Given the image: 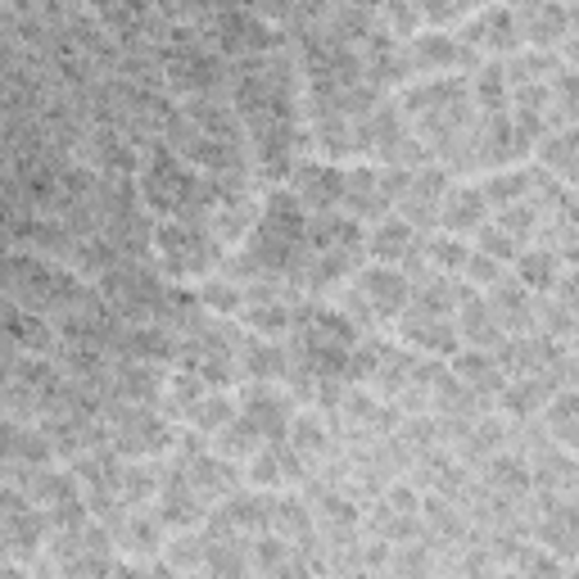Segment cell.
Wrapping results in <instances>:
<instances>
[{
	"label": "cell",
	"mask_w": 579,
	"mask_h": 579,
	"mask_svg": "<svg viewBox=\"0 0 579 579\" xmlns=\"http://www.w3.org/2000/svg\"><path fill=\"white\" fill-rule=\"evenodd\" d=\"M457 41L471 46V50L516 55V46H521V19H516V10H507V5L471 10V19L457 27Z\"/></svg>",
	"instance_id": "5"
},
{
	"label": "cell",
	"mask_w": 579,
	"mask_h": 579,
	"mask_svg": "<svg viewBox=\"0 0 579 579\" xmlns=\"http://www.w3.org/2000/svg\"><path fill=\"white\" fill-rule=\"evenodd\" d=\"M484 218H490V200H484L480 186H453L444 195V204H439V227L448 236H462L467 240L471 231L484 227Z\"/></svg>",
	"instance_id": "16"
},
{
	"label": "cell",
	"mask_w": 579,
	"mask_h": 579,
	"mask_svg": "<svg viewBox=\"0 0 579 579\" xmlns=\"http://www.w3.org/2000/svg\"><path fill=\"white\" fill-rule=\"evenodd\" d=\"M218 511L236 526V534H254V530L267 534V526H272V494H263V490H240Z\"/></svg>",
	"instance_id": "26"
},
{
	"label": "cell",
	"mask_w": 579,
	"mask_h": 579,
	"mask_svg": "<svg viewBox=\"0 0 579 579\" xmlns=\"http://www.w3.org/2000/svg\"><path fill=\"white\" fill-rule=\"evenodd\" d=\"M349 317L362 322H399L412 309V281L403 267H362L358 277L349 281Z\"/></svg>",
	"instance_id": "2"
},
{
	"label": "cell",
	"mask_w": 579,
	"mask_h": 579,
	"mask_svg": "<svg viewBox=\"0 0 579 579\" xmlns=\"http://www.w3.org/2000/svg\"><path fill=\"white\" fill-rule=\"evenodd\" d=\"M250 484L254 490H290V484H299L303 475H309V462L290 448V439H277V444H263V453H254L250 462Z\"/></svg>",
	"instance_id": "9"
},
{
	"label": "cell",
	"mask_w": 579,
	"mask_h": 579,
	"mask_svg": "<svg viewBox=\"0 0 579 579\" xmlns=\"http://www.w3.org/2000/svg\"><path fill=\"white\" fill-rule=\"evenodd\" d=\"M362 245H367V231L353 218H340V213H322V218L309 222V254H340V258H362Z\"/></svg>",
	"instance_id": "11"
},
{
	"label": "cell",
	"mask_w": 579,
	"mask_h": 579,
	"mask_svg": "<svg viewBox=\"0 0 579 579\" xmlns=\"http://www.w3.org/2000/svg\"><path fill=\"white\" fill-rule=\"evenodd\" d=\"M240 362H245V376L250 381L277 385L290 372V349H281L277 340H258V335H245V345H240Z\"/></svg>",
	"instance_id": "23"
},
{
	"label": "cell",
	"mask_w": 579,
	"mask_h": 579,
	"mask_svg": "<svg viewBox=\"0 0 579 579\" xmlns=\"http://www.w3.org/2000/svg\"><path fill=\"white\" fill-rule=\"evenodd\" d=\"M164 562H168L177 575H195V570H204V566H208V534H200V530H181V534H172L168 547H164Z\"/></svg>",
	"instance_id": "41"
},
{
	"label": "cell",
	"mask_w": 579,
	"mask_h": 579,
	"mask_svg": "<svg viewBox=\"0 0 579 579\" xmlns=\"http://www.w3.org/2000/svg\"><path fill=\"white\" fill-rule=\"evenodd\" d=\"M164 372L155 367V362H113V399L118 403H132V408H149L155 399H164Z\"/></svg>",
	"instance_id": "14"
},
{
	"label": "cell",
	"mask_w": 579,
	"mask_h": 579,
	"mask_svg": "<svg viewBox=\"0 0 579 579\" xmlns=\"http://www.w3.org/2000/svg\"><path fill=\"white\" fill-rule=\"evenodd\" d=\"M484 480H490L494 494H507V503H521V498L534 490V471H530L526 457H516V453L490 457V467H484Z\"/></svg>",
	"instance_id": "25"
},
{
	"label": "cell",
	"mask_w": 579,
	"mask_h": 579,
	"mask_svg": "<svg viewBox=\"0 0 579 579\" xmlns=\"http://www.w3.org/2000/svg\"><path fill=\"white\" fill-rule=\"evenodd\" d=\"M539 164L547 177L566 181L575 191L579 186V128H566V132H547L539 141Z\"/></svg>",
	"instance_id": "21"
},
{
	"label": "cell",
	"mask_w": 579,
	"mask_h": 579,
	"mask_svg": "<svg viewBox=\"0 0 579 579\" xmlns=\"http://www.w3.org/2000/svg\"><path fill=\"white\" fill-rule=\"evenodd\" d=\"M566 579H579V566H575V570H566Z\"/></svg>",
	"instance_id": "59"
},
{
	"label": "cell",
	"mask_w": 579,
	"mask_h": 579,
	"mask_svg": "<svg viewBox=\"0 0 579 579\" xmlns=\"http://www.w3.org/2000/svg\"><path fill=\"white\" fill-rule=\"evenodd\" d=\"M294 557V543H286L281 534H258V539H250V566H254V575L263 579V575H272V570H281L286 562Z\"/></svg>",
	"instance_id": "43"
},
{
	"label": "cell",
	"mask_w": 579,
	"mask_h": 579,
	"mask_svg": "<svg viewBox=\"0 0 579 579\" xmlns=\"http://www.w3.org/2000/svg\"><path fill=\"white\" fill-rule=\"evenodd\" d=\"M240 417L258 425V435L267 444H277L290 435V421H294V394L277 389V385H263V381H245L240 385Z\"/></svg>",
	"instance_id": "4"
},
{
	"label": "cell",
	"mask_w": 579,
	"mask_h": 579,
	"mask_svg": "<svg viewBox=\"0 0 579 579\" xmlns=\"http://www.w3.org/2000/svg\"><path fill=\"white\" fill-rule=\"evenodd\" d=\"M376 579H403V575H394V570H389V575H376Z\"/></svg>",
	"instance_id": "58"
},
{
	"label": "cell",
	"mask_w": 579,
	"mask_h": 579,
	"mask_svg": "<svg viewBox=\"0 0 579 579\" xmlns=\"http://www.w3.org/2000/svg\"><path fill=\"white\" fill-rule=\"evenodd\" d=\"M200 303H204V313H218V317H236V313H245L250 309V294H245V286L240 281H231V277H208L204 286H200Z\"/></svg>",
	"instance_id": "37"
},
{
	"label": "cell",
	"mask_w": 579,
	"mask_h": 579,
	"mask_svg": "<svg viewBox=\"0 0 579 579\" xmlns=\"http://www.w3.org/2000/svg\"><path fill=\"white\" fill-rule=\"evenodd\" d=\"M403 439L412 444V448H431V444H439V421L435 417H412V421H403Z\"/></svg>",
	"instance_id": "51"
},
{
	"label": "cell",
	"mask_w": 579,
	"mask_h": 579,
	"mask_svg": "<svg viewBox=\"0 0 579 579\" xmlns=\"http://www.w3.org/2000/svg\"><path fill=\"white\" fill-rule=\"evenodd\" d=\"M539 521H534V539L539 547L557 557H579V503H562L557 494H539Z\"/></svg>",
	"instance_id": "8"
},
{
	"label": "cell",
	"mask_w": 579,
	"mask_h": 579,
	"mask_svg": "<svg viewBox=\"0 0 579 579\" xmlns=\"http://www.w3.org/2000/svg\"><path fill=\"white\" fill-rule=\"evenodd\" d=\"M507 448V421L503 417H480L475 425H471V435H467V453H475V457H498Z\"/></svg>",
	"instance_id": "46"
},
{
	"label": "cell",
	"mask_w": 579,
	"mask_h": 579,
	"mask_svg": "<svg viewBox=\"0 0 579 579\" xmlns=\"http://www.w3.org/2000/svg\"><path fill=\"white\" fill-rule=\"evenodd\" d=\"M204 394H208V381L200 376V372H186V367H181V372H172L168 376V389H164V412H181V417H191L195 412V403L204 399Z\"/></svg>",
	"instance_id": "42"
},
{
	"label": "cell",
	"mask_w": 579,
	"mask_h": 579,
	"mask_svg": "<svg viewBox=\"0 0 579 579\" xmlns=\"http://www.w3.org/2000/svg\"><path fill=\"white\" fill-rule=\"evenodd\" d=\"M462 579H511L507 570H494V566H484V570H471V575H462Z\"/></svg>",
	"instance_id": "56"
},
{
	"label": "cell",
	"mask_w": 579,
	"mask_h": 579,
	"mask_svg": "<svg viewBox=\"0 0 579 579\" xmlns=\"http://www.w3.org/2000/svg\"><path fill=\"white\" fill-rule=\"evenodd\" d=\"M245 326L258 340H281L286 330H294V309L286 299H267V303H250L245 309Z\"/></svg>",
	"instance_id": "38"
},
{
	"label": "cell",
	"mask_w": 579,
	"mask_h": 579,
	"mask_svg": "<svg viewBox=\"0 0 579 579\" xmlns=\"http://www.w3.org/2000/svg\"><path fill=\"white\" fill-rule=\"evenodd\" d=\"M543 218V213L534 208V200H521V204H507V208H498V227L516 240V245H530V240L539 236V222Z\"/></svg>",
	"instance_id": "44"
},
{
	"label": "cell",
	"mask_w": 579,
	"mask_h": 579,
	"mask_svg": "<svg viewBox=\"0 0 579 579\" xmlns=\"http://www.w3.org/2000/svg\"><path fill=\"white\" fill-rule=\"evenodd\" d=\"M534 490L539 494H575L579 490V457L575 453H566L562 444L553 448V444H543L539 448V457H534Z\"/></svg>",
	"instance_id": "18"
},
{
	"label": "cell",
	"mask_w": 579,
	"mask_h": 579,
	"mask_svg": "<svg viewBox=\"0 0 579 579\" xmlns=\"http://www.w3.org/2000/svg\"><path fill=\"white\" fill-rule=\"evenodd\" d=\"M263 435H258V425L254 421H245V417H236L227 431L213 439V453L218 457H227V462H254V453H263Z\"/></svg>",
	"instance_id": "36"
},
{
	"label": "cell",
	"mask_w": 579,
	"mask_h": 579,
	"mask_svg": "<svg viewBox=\"0 0 579 579\" xmlns=\"http://www.w3.org/2000/svg\"><path fill=\"white\" fill-rule=\"evenodd\" d=\"M490 309H494V317H498V326L507 335H530V326H534V303H530V290L521 281H507L503 277L490 290Z\"/></svg>",
	"instance_id": "20"
},
{
	"label": "cell",
	"mask_w": 579,
	"mask_h": 579,
	"mask_svg": "<svg viewBox=\"0 0 579 579\" xmlns=\"http://www.w3.org/2000/svg\"><path fill=\"white\" fill-rule=\"evenodd\" d=\"M557 299L566 303L570 313L579 309V272H566V277H562V286H557Z\"/></svg>",
	"instance_id": "53"
},
{
	"label": "cell",
	"mask_w": 579,
	"mask_h": 579,
	"mask_svg": "<svg viewBox=\"0 0 579 579\" xmlns=\"http://www.w3.org/2000/svg\"><path fill=\"white\" fill-rule=\"evenodd\" d=\"M462 281H467L471 290H494V286L503 281V263L490 258V254H480V250H471V263H467V272H462Z\"/></svg>",
	"instance_id": "50"
},
{
	"label": "cell",
	"mask_w": 579,
	"mask_h": 579,
	"mask_svg": "<svg viewBox=\"0 0 579 579\" xmlns=\"http://www.w3.org/2000/svg\"><path fill=\"white\" fill-rule=\"evenodd\" d=\"M516 19H521V37H526L534 50H557V46L570 37L566 5H553V0H543V5H526V10H516Z\"/></svg>",
	"instance_id": "19"
},
{
	"label": "cell",
	"mask_w": 579,
	"mask_h": 579,
	"mask_svg": "<svg viewBox=\"0 0 579 579\" xmlns=\"http://www.w3.org/2000/svg\"><path fill=\"white\" fill-rule=\"evenodd\" d=\"M345 208H349L353 222H362V218H389L394 204H389V195L381 186V168H372V164L349 168V177H345Z\"/></svg>",
	"instance_id": "13"
},
{
	"label": "cell",
	"mask_w": 579,
	"mask_h": 579,
	"mask_svg": "<svg viewBox=\"0 0 579 579\" xmlns=\"http://www.w3.org/2000/svg\"><path fill=\"white\" fill-rule=\"evenodd\" d=\"M385 503L399 511V516H421V494L412 490L408 480H403V484H389V490H385Z\"/></svg>",
	"instance_id": "52"
},
{
	"label": "cell",
	"mask_w": 579,
	"mask_h": 579,
	"mask_svg": "<svg viewBox=\"0 0 579 579\" xmlns=\"http://www.w3.org/2000/svg\"><path fill=\"white\" fill-rule=\"evenodd\" d=\"M417 250H421V231H417L412 222H403L399 213H389V218H381V222L367 231V254H372L381 267H399V263H408Z\"/></svg>",
	"instance_id": "12"
},
{
	"label": "cell",
	"mask_w": 579,
	"mask_h": 579,
	"mask_svg": "<svg viewBox=\"0 0 579 579\" xmlns=\"http://www.w3.org/2000/svg\"><path fill=\"white\" fill-rule=\"evenodd\" d=\"M471 100L484 109V113H503L507 100H511V86H507V69L498 64V59H490V64H480L475 82H471Z\"/></svg>",
	"instance_id": "40"
},
{
	"label": "cell",
	"mask_w": 579,
	"mask_h": 579,
	"mask_svg": "<svg viewBox=\"0 0 579 579\" xmlns=\"http://www.w3.org/2000/svg\"><path fill=\"white\" fill-rule=\"evenodd\" d=\"M263 579H313V570L309 566H303L299 557H290L281 570H272V575H263Z\"/></svg>",
	"instance_id": "54"
},
{
	"label": "cell",
	"mask_w": 579,
	"mask_h": 579,
	"mask_svg": "<svg viewBox=\"0 0 579 579\" xmlns=\"http://www.w3.org/2000/svg\"><path fill=\"white\" fill-rule=\"evenodd\" d=\"M399 340L412 345L421 358H439V362H453L462 353V335H457V322L448 317H425V313H403L399 317Z\"/></svg>",
	"instance_id": "7"
},
{
	"label": "cell",
	"mask_w": 579,
	"mask_h": 579,
	"mask_svg": "<svg viewBox=\"0 0 579 579\" xmlns=\"http://www.w3.org/2000/svg\"><path fill=\"white\" fill-rule=\"evenodd\" d=\"M457 335H462L467 349H490V353L507 340V330L498 326V317H494V309H490V299L475 294V290H467L462 309H457Z\"/></svg>",
	"instance_id": "15"
},
{
	"label": "cell",
	"mask_w": 579,
	"mask_h": 579,
	"mask_svg": "<svg viewBox=\"0 0 579 579\" xmlns=\"http://www.w3.org/2000/svg\"><path fill=\"white\" fill-rule=\"evenodd\" d=\"M118 543H123L136 562L155 557V553H164V547H168L164 521H159V516H145V511H128V521L118 526Z\"/></svg>",
	"instance_id": "27"
},
{
	"label": "cell",
	"mask_w": 579,
	"mask_h": 579,
	"mask_svg": "<svg viewBox=\"0 0 579 579\" xmlns=\"http://www.w3.org/2000/svg\"><path fill=\"white\" fill-rule=\"evenodd\" d=\"M562 277H566L562 258L553 250H543V245L521 250V258H516V281H521L526 290H557Z\"/></svg>",
	"instance_id": "29"
},
{
	"label": "cell",
	"mask_w": 579,
	"mask_h": 579,
	"mask_svg": "<svg viewBox=\"0 0 579 579\" xmlns=\"http://www.w3.org/2000/svg\"><path fill=\"white\" fill-rule=\"evenodd\" d=\"M27 498H33L41 511L50 507H64V503H77L82 498V480L77 471H59V467H37L33 475H27Z\"/></svg>",
	"instance_id": "22"
},
{
	"label": "cell",
	"mask_w": 579,
	"mask_h": 579,
	"mask_svg": "<svg viewBox=\"0 0 579 579\" xmlns=\"http://www.w3.org/2000/svg\"><path fill=\"white\" fill-rule=\"evenodd\" d=\"M236 417H240V399H231L227 389H208L186 421H191V431H200L204 439H218Z\"/></svg>",
	"instance_id": "28"
},
{
	"label": "cell",
	"mask_w": 579,
	"mask_h": 579,
	"mask_svg": "<svg viewBox=\"0 0 579 579\" xmlns=\"http://www.w3.org/2000/svg\"><path fill=\"white\" fill-rule=\"evenodd\" d=\"M475 250L480 254H490V258H498V263H516L521 258V245L498 227V222H484L480 231H475Z\"/></svg>",
	"instance_id": "49"
},
{
	"label": "cell",
	"mask_w": 579,
	"mask_h": 579,
	"mask_svg": "<svg viewBox=\"0 0 579 579\" xmlns=\"http://www.w3.org/2000/svg\"><path fill=\"white\" fill-rule=\"evenodd\" d=\"M109 579H149V566L145 562H118Z\"/></svg>",
	"instance_id": "55"
},
{
	"label": "cell",
	"mask_w": 579,
	"mask_h": 579,
	"mask_svg": "<svg viewBox=\"0 0 579 579\" xmlns=\"http://www.w3.org/2000/svg\"><path fill=\"white\" fill-rule=\"evenodd\" d=\"M471 250H475V245H467L462 236H448V231H439V236H431V240H421L425 263H431L435 272H444V277H462L467 263H471Z\"/></svg>",
	"instance_id": "34"
},
{
	"label": "cell",
	"mask_w": 579,
	"mask_h": 579,
	"mask_svg": "<svg viewBox=\"0 0 579 579\" xmlns=\"http://www.w3.org/2000/svg\"><path fill=\"white\" fill-rule=\"evenodd\" d=\"M345 177H349V172H345L340 164H330V159H309V164H299V168L290 172L294 195L303 200V208H309L313 218L345 208Z\"/></svg>",
	"instance_id": "6"
},
{
	"label": "cell",
	"mask_w": 579,
	"mask_h": 579,
	"mask_svg": "<svg viewBox=\"0 0 579 579\" xmlns=\"http://www.w3.org/2000/svg\"><path fill=\"white\" fill-rule=\"evenodd\" d=\"M480 191H484V200H490V208L521 204L534 191V172L530 168H498V172H490L480 181Z\"/></svg>",
	"instance_id": "32"
},
{
	"label": "cell",
	"mask_w": 579,
	"mask_h": 579,
	"mask_svg": "<svg viewBox=\"0 0 579 579\" xmlns=\"http://www.w3.org/2000/svg\"><path fill=\"white\" fill-rule=\"evenodd\" d=\"M181 579H213L208 570H195V575H181Z\"/></svg>",
	"instance_id": "57"
},
{
	"label": "cell",
	"mask_w": 579,
	"mask_h": 579,
	"mask_svg": "<svg viewBox=\"0 0 579 579\" xmlns=\"http://www.w3.org/2000/svg\"><path fill=\"white\" fill-rule=\"evenodd\" d=\"M159 267L172 281H191V277H213V267H222V245L204 222H181V218H164L155 222V245Z\"/></svg>",
	"instance_id": "1"
},
{
	"label": "cell",
	"mask_w": 579,
	"mask_h": 579,
	"mask_svg": "<svg viewBox=\"0 0 579 579\" xmlns=\"http://www.w3.org/2000/svg\"><path fill=\"white\" fill-rule=\"evenodd\" d=\"M286 439H290V448L303 457V462H317V457H326V448H330L326 417L322 412H294Z\"/></svg>",
	"instance_id": "35"
},
{
	"label": "cell",
	"mask_w": 579,
	"mask_h": 579,
	"mask_svg": "<svg viewBox=\"0 0 579 579\" xmlns=\"http://www.w3.org/2000/svg\"><path fill=\"white\" fill-rule=\"evenodd\" d=\"M213 579H250V539H208V566Z\"/></svg>",
	"instance_id": "30"
},
{
	"label": "cell",
	"mask_w": 579,
	"mask_h": 579,
	"mask_svg": "<svg viewBox=\"0 0 579 579\" xmlns=\"http://www.w3.org/2000/svg\"><path fill=\"white\" fill-rule=\"evenodd\" d=\"M55 444L41 425H19L5 421V462H27V467H50L55 462Z\"/></svg>",
	"instance_id": "24"
},
{
	"label": "cell",
	"mask_w": 579,
	"mask_h": 579,
	"mask_svg": "<svg viewBox=\"0 0 579 579\" xmlns=\"http://www.w3.org/2000/svg\"><path fill=\"white\" fill-rule=\"evenodd\" d=\"M547 399H553V389H547L539 376H526V381H507V389L498 394V408H503V417L530 421L534 412L547 408Z\"/></svg>",
	"instance_id": "31"
},
{
	"label": "cell",
	"mask_w": 579,
	"mask_h": 579,
	"mask_svg": "<svg viewBox=\"0 0 579 579\" xmlns=\"http://www.w3.org/2000/svg\"><path fill=\"white\" fill-rule=\"evenodd\" d=\"M511 570L521 575V579H566L562 557H557V553H547V547H539V543H526Z\"/></svg>",
	"instance_id": "45"
},
{
	"label": "cell",
	"mask_w": 579,
	"mask_h": 579,
	"mask_svg": "<svg viewBox=\"0 0 579 579\" xmlns=\"http://www.w3.org/2000/svg\"><path fill=\"white\" fill-rule=\"evenodd\" d=\"M381 14V27L389 37H399V41H412L417 33H421V5H408V0H399V5H385V10H376Z\"/></svg>",
	"instance_id": "48"
},
{
	"label": "cell",
	"mask_w": 579,
	"mask_h": 579,
	"mask_svg": "<svg viewBox=\"0 0 579 579\" xmlns=\"http://www.w3.org/2000/svg\"><path fill=\"white\" fill-rule=\"evenodd\" d=\"M155 516H159V521H164L172 534L195 530V526L208 521L204 498L191 490V480H186V475H177L172 467L164 471V494H159V503H155Z\"/></svg>",
	"instance_id": "10"
},
{
	"label": "cell",
	"mask_w": 579,
	"mask_h": 579,
	"mask_svg": "<svg viewBox=\"0 0 579 579\" xmlns=\"http://www.w3.org/2000/svg\"><path fill=\"white\" fill-rule=\"evenodd\" d=\"M534 317L543 322L539 330H543V335H553V340H575V330H579V317L566 309L562 299H543V303H534Z\"/></svg>",
	"instance_id": "47"
},
{
	"label": "cell",
	"mask_w": 579,
	"mask_h": 579,
	"mask_svg": "<svg viewBox=\"0 0 579 579\" xmlns=\"http://www.w3.org/2000/svg\"><path fill=\"white\" fill-rule=\"evenodd\" d=\"M267 530L281 534L286 543H303V539L313 534V511H309V503L294 498V494H277V498H272V526Z\"/></svg>",
	"instance_id": "33"
},
{
	"label": "cell",
	"mask_w": 579,
	"mask_h": 579,
	"mask_svg": "<svg viewBox=\"0 0 579 579\" xmlns=\"http://www.w3.org/2000/svg\"><path fill=\"white\" fill-rule=\"evenodd\" d=\"M403 50H408V73H425V77H448L453 69H480V50L462 46L457 33H431V27H421Z\"/></svg>",
	"instance_id": "3"
},
{
	"label": "cell",
	"mask_w": 579,
	"mask_h": 579,
	"mask_svg": "<svg viewBox=\"0 0 579 579\" xmlns=\"http://www.w3.org/2000/svg\"><path fill=\"white\" fill-rule=\"evenodd\" d=\"M448 372L462 381L471 394H494V399H498V394L507 389V372L498 367V358L490 349H467L462 345V353L448 362Z\"/></svg>",
	"instance_id": "17"
},
{
	"label": "cell",
	"mask_w": 579,
	"mask_h": 579,
	"mask_svg": "<svg viewBox=\"0 0 579 579\" xmlns=\"http://www.w3.org/2000/svg\"><path fill=\"white\" fill-rule=\"evenodd\" d=\"M159 494H164V471L155 462H128L123 484H118V498L128 507H141V503H159Z\"/></svg>",
	"instance_id": "39"
}]
</instances>
